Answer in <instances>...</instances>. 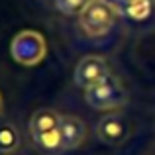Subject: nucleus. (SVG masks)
<instances>
[{
    "label": "nucleus",
    "instance_id": "1",
    "mask_svg": "<svg viewBox=\"0 0 155 155\" xmlns=\"http://www.w3.org/2000/svg\"><path fill=\"white\" fill-rule=\"evenodd\" d=\"M59 124H61V114L53 108H38L30 116V124H28L30 136L41 151L49 155L63 151Z\"/></svg>",
    "mask_w": 155,
    "mask_h": 155
},
{
    "label": "nucleus",
    "instance_id": "2",
    "mask_svg": "<svg viewBox=\"0 0 155 155\" xmlns=\"http://www.w3.org/2000/svg\"><path fill=\"white\" fill-rule=\"evenodd\" d=\"M84 100L94 110L114 112V110L128 104L130 96H128L124 83L116 75H108L106 79L98 81L96 84L84 88Z\"/></svg>",
    "mask_w": 155,
    "mask_h": 155
},
{
    "label": "nucleus",
    "instance_id": "3",
    "mask_svg": "<svg viewBox=\"0 0 155 155\" xmlns=\"http://www.w3.org/2000/svg\"><path fill=\"white\" fill-rule=\"evenodd\" d=\"M47 41L39 31L35 30H22L12 38L10 41V55L18 65L24 67H35L45 59Z\"/></svg>",
    "mask_w": 155,
    "mask_h": 155
},
{
    "label": "nucleus",
    "instance_id": "4",
    "mask_svg": "<svg viewBox=\"0 0 155 155\" xmlns=\"http://www.w3.org/2000/svg\"><path fill=\"white\" fill-rule=\"evenodd\" d=\"M118 14L104 0H91L79 14V28L87 38H104L116 24Z\"/></svg>",
    "mask_w": 155,
    "mask_h": 155
},
{
    "label": "nucleus",
    "instance_id": "5",
    "mask_svg": "<svg viewBox=\"0 0 155 155\" xmlns=\"http://www.w3.org/2000/svg\"><path fill=\"white\" fill-rule=\"evenodd\" d=\"M96 140L104 145H122L128 141L132 128H130L128 118L122 112H108L96 122Z\"/></svg>",
    "mask_w": 155,
    "mask_h": 155
},
{
    "label": "nucleus",
    "instance_id": "6",
    "mask_svg": "<svg viewBox=\"0 0 155 155\" xmlns=\"http://www.w3.org/2000/svg\"><path fill=\"white\" fill-rule=\"evenodd\" d=\"M108 75H112V71H110V65L104 57L87 55L77 63L75 73H73V81L79 88H88L92 84H96L98 81L106 79Z\"/></svg>",
    "mask_w": 155,
    "mask_h": 155
},
{
    "label": "nucleus",
    "instance_id": "7",
    "mask_svg": "<svg viewBox=\"0 0 155 155\" xmlns=\"http://www.w3.org/2000/svg\"><path fill=\"white\" fill-rule=\"evenodd\" d=\"M59 132H61L63 151L79 149L87 140V124L79 116H73V114H61Z\"/></svg>",
    "mask_w": 155,
    "mask_h": 155
},
{
    "label": "nucleus",
    "instance_id": "8",
    "mask_svg": "<svg viewBox=\"0 0 155 155\" xmlns=\"http://www.w3.org/2000/svg\"><path fill=\"white\" fill-rule=\"evenodd\" d=\"M120 18L130 22H145L155 12V0H104Z\"/></svg>",
    "mask_w": 155,
    "mask_h": 155
},
{
    "label": "nucleus",
    "instance_id": "9",
    "mask_svg": "<svg viewBox=\"0 0 155 155\" xmlns=\"http://www.w3.org/2000/svg\"><path fill=\"white\" fill-rule=\"evenodd\" d=\"M22 147V137L14 124H0V155H12Z\"/></svg>",
    "mask_w": 155,
    "mask_h": 155
},
{
    "label": "nucleus",
    "instance_id": "10",
    "mask_svg": "<svg viewBox=\"0 0 155 155\" xmlns=\"http://www.w3.org/2000/svg\"><path fill=\"white\" fill-rule=\"evenodd\" d=\"M91 0H55V6L59 8V12H63L65 16H79L83 12V8Z\"/></svg>",
    "mask_w": 155,
    "mask_h": 155
},
{
    "label": "nucleus",
    "instance_id": "11",
    "mask_svg": "<svg viewBox=\"0 0 155 155\" xmlns=\"http://www.w3.org/2000/svg\"><path fill=\"white\" fill-rule=\"evenodd\" d=\"M0 112H2V96H0Z\"/></svg>",
    "mask_w": 155,
    "mask_h": 155
}]
</instances>
